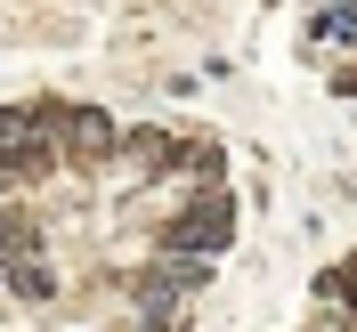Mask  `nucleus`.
<instances>
[{
    "instance_id": "nucleus-1",
    "label": "nucleus",
    "mask_w": 357,
    "mask_h": 332,
    "mask_svg": "<svg viewBox=\"0 0 357 332\" xmlns=\"http://www.w3.org/2000/svg\"><path fill=\"white\" fill-rule=\"evenodd\" d=\"M227 235H236L227 195H195V211H187V219L162 227V260L187 267V276H203V267H211V251H227Z\"/></svg>"
},
{
    "instance_id": "nucleus-2",
    "label": "nucleus",
    "mask_w": 357,
    "mask_h": 332,
    "mask_svg": "<svg viewBox=\"0 0 357 332\" xmlns=\"http://www.w3.org/2000/svg\"><path fill=\"white\" fill-rule=\"evenodd\" d=\"M114 146H122V130H114L106 113H66V155L73 162H106Z\"/></svg>"
},
{
    "instance_id": "nucleus-3",
    "label": "nucleus",
    "mask_w": 357,
    "mask_h": 332,
    "mask_svg": "<svg viewBox=\"0 0 357 332\" xmlns=\"http://www.w3.org/2000/svg\"><path fill=\"white\" fill-rule=\"evenodd\" d=\"M349 276H357V251H349Z\"/></svg>"
}]
</instances>
